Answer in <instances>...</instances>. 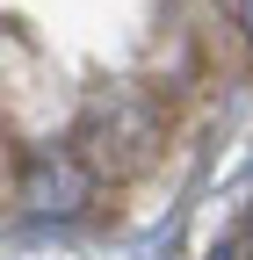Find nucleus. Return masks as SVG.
I'll list each match as a JSON object with an SVG mask.
<instances>
[{
    "label": "nucleus",
    "mask_w": 253,
    "mask_h": 260,
    "mask_svg": "<svg viewBox=\"0 0 253 260\" xmlns=\"http://www.w3.org/2000/svg\"><path fill=\"white\" fill-rule=\"evenodd\" d=\"M160 145H167V123H160V109H152V94H138V87L94 94L87 116H80V130H73V152L94 167V181L145 174L152 159H160Z\"/></svg>",
    "instance_id": "f257e3e1"
},
{
    "label": "nucleus",
    "mask_w": 253,
    "mask_h": 260,
    "mask_svg": "<svg viewBox=\"0 0 253 260\" xmlns=\"http://www.w3.org/2000/svg\"><path fill=\"white\" fill-rule=\"evenodd\" d=\"M94 167L73 152V145H37V152H22V174H15V195H22V210L29 217H80L94 203Z\"/></svg>",
    "instance_id": "f03ea898"
},
{
    "label": "nucleus",
    "mask_w": 253,
    "mask_h": 260,
    "mask_svg": "<svg viewBox=\"0 0 253 260\" xmlns=\"http://www.w3.org/2000/svg\"><path fill=\"white\" fill-rule=\"evenodd\" d=\"M239 29H246V44H253V0H239Z\"/></svg>",
    "instance_id": "7ed1b4c3"
},
{
    "label": "nucleus",
    "mask_w": 253,
    "mask_h": 260,
    "mask_svg": "<svg viewBox=\"0 0 253 260\" xmlns=\"http://www.w3.org/2000/svg\"><path fill=\"white\" fill-rule=\"evenodd\" d=\"M217 260H239V253H217Z\"/></svg>",
    "instance_id": "20e7f679"
}]
</instances>
